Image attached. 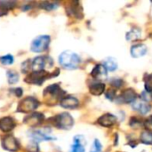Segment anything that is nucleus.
<instances>
[{
	"label": "nucleus",
	"mask_w": 152,
	"mask_h": 152,
	"mask_svg": "<svg viewBox=\"0 0 152 152\" xmlns=\"http://www.w3.org/2000/svg\"><path fill=\"white\" fill-rule=\"evenodd\" d=\"M65 92L57 84L47 86L43 93V96L49 105H54L58 102H61L65 97Z\"/></svg>",
	"instance_id": "f257e3e1"
},
{
	"label": "nucleus",
	"mask_w": 152,
	"mask_h": 152,
	"mask_svg": "<svg viewBox=\"0 0 152 152\" xmlns=\"http://www.w3.org/2000/svg\"><path fill=\"white\" fill-rule=\"evenodd\" d=\"M60 74V69H56L54 71L49 72V71H32L28 75V77L25 78V82L31 85H42L45 80L51 79L52 77H57Z\"/></svg>",
	"instance_id": "f03ea898"
},
{
	"label": "nucleus",
	"mask_w": 152,
	"mask_h": 152,
	"mask_svg": "<svg viewBox=\"0 0 152 152\" xmlns=\"http://www.w3.org/2000/svg\"><path fill=\"white\" fill-rule=\"evenodd\" d=\"M59 62L66 69H75L78 68L80 58L71 51H64L59 56Z\"/></svg>",
	"instance_id": "7ed1b4c3"
},
{
	"label": "nucleus",
	"mask_w": 152,
	"mask_h": 152,
	"mask_svg": "<svg viewBox=\"0 0 152 152\" xmlns=\"http://www.w3.org/2000/svg\"><path fill=\"white\" fill-rule=\"evenodd\" d=\"M49 123L59 129L69 130L74 126V119L69 113L64 112L49 118Z\"/></svg>",
	"instance_id": "20e7f679"
},
{
	"label": "nucleus",
	"mask_w": 152,
	"mask_h": 152,
	"mask_svg": "<svg viewBox=\"0 0 152 152\" xmlns=\"http://www.w3.org/2000/svg\"><path fill=\"white\" fill-rule=\"evenodd\" d=\"M51 42V37L48 35H41L36 37L30 45V50L33 53H42L48 49Z\"/></svg>",
	"instance_id": "39448f33"
},
{
	"label": "nucleus",
	"mask_w": 152,
	"mask_h": 152,
	"mask_svg": "<svg viewBox=\"0 0 152 152\" xmlns=\"http://www.w3.org/2000/svg\"><path fill=\"white\" fill-rule=\"evenodd\" d=\"M39 106V102L34 97H27L20 102L17 111L21 113H28L35 110Z\"/></svg>",
	"instance_id": "423d86ee"
},
{
	"label": "nucleus",
	"mask_w": 152,
	"mask_h": 152,
	"mask_svg": "<svg viewBox=\"0 0 152 152\" xmlns=\"http://www.w3.org/2000/svg\"><path fill=\"white\" fill-rule=\"evenodd\" d=\"M2 147L8 151H17L20 148L19 142L12 135H5L2 139Z\"/></svg>",
	"instance_id": "0eeeda50"
},
{
	"label": "nucleus",
	"mask_w": 152,
	"mask_h": 152,
	"mask_svg": "<svg viewBox=\"0 0 152 152\" xmlns=\"http://www.w3.org/2000/svg\"><path fill=\"white\" fill-rule=\"evenodd\" d=\"M44 119H45V116L42 113L34 112L32 114L28 115L24 118V123L30 127H37L41 124H43Z\"/></svg>",
	"instance_id": "6e6552de"
},
{
	"label": "nucleus",
	"mask_w": 152,
	"mask_h": 152,
	"mask_svg": "<svg viewBox=\"0 0 152 152\" xmlns=\"http://www.w3.org/2000/svg\"><path fill=\"white\" fill-rule=\"evenodd\" d=\"M52 60L48 56H37L31 61V69L33 71H43L48 61Z\"/></svg>",
	"instance_id": "1a4fd4ad"
},
{
	"label": "nucleus",
	"mask_w": 152,
	"mask_h": 152,
	"mask_svg": "<svg viewBox=\"0 0 152 152\" xmlns=\"http://www.w3.org/2000/svg\"><path fill=\"white\" fill-rule=\"evenodd\" d=\"M136 98H137V94L135 91L132 88H127L121 94L118 99L123 103H131V102H134L136 101Z\"/></svg>",
	"instance_id": "9d476101"
},
{
	"label": "nucleus",
	"mask_w": 152,
	"mask_h": 152,
	"mask_svg": "<svg viewBox=\"0 0 152 152\" xmlns=\"http://www.w3.org/2000/svg\"><path fill=\"white\" fill-rule=\"evenodd\" d=\"M15 126H16L15 120L11 117H4L0 119V130L4 133L11 132L12 130L14 129Z\"/></svg>",
	"instance_id": "9b49d317"
},
{
	"label": "nucleus",
	"mask_w": 152,
	"mask_h": 152,
	"mask_svg": "<svg viewBox=\"0 0 152 152\" xmlns=\"http://www.w3.org/2000/svg\"><path fill=\"white\" fill-rule=\"evenodd\" d=\"M91 76L98 80H105L107 79L108 74H107V69L102 64H97L92 70Z\"/></svg>",
	"instance_id": "f8f14e48"
},
{
	"label": "nucleus",
	"mask_w": 152,
	"mask_h": 152,
	"mask_svg": "<svg viewBox=\"0 0 152 152\" xmlns=\"http://www.w3.org/2000/svg\"><path fill=\"white\" fill-rule=\"evenodd\" d=\"M70 5L67 7V12L69 15L76 17L77 19L83 18V10L82 7L79 5L78 2H71L69 3Z\"/></svg>",
	"instance_id": "ddd939ff"
},
{
	"label": "nucleus",
	"mask_w": 152,
	"mask_h": 152,
	"mask_svg": "<svg viewBox=\"0 0 152 152\" xmlns=\"http://www.w3.org/2000/svg\"><path fill=\"white\" fill-rule=\"evenodd\" d=\"M116 122H117V118L114 115L110 114V113L102 115L98 119L99 125H101L102 126H104V127H110L113 125H115Z\"/></svg>",
	"instance_id": "4468645a"
},
{
	"label": "nucleus",
	"mask_w": 152,
	"mask_h": 152,
	"mask_svg": "<svg viewBox=\"0 0 152 152\" xmlns=\"http://www.w3.org/2000/svg\"><path fill=\"white\" fill-rule=\"evenodd\" d=\"M60 104L64 109H76L79 105V102L77 98L72 96H65L61 102Z\"/></svg>",
	"instance_id": "2eb2a0df"
},
{
	"label": "nucleus",
	"mask_w": 152,
	"mask_h": 152,
	"mask_svg": "<svg viewBox=\"0 0 152 152\" xmlns=\"http://www.w3.org/2000/svg\"><path fill=\"white\" fill-rule=\"evenodd\" d=\"M29 137L33 139L35 142H40V141H52V140H56V138H53L45 133H43L40 130H34L29 133Z\"/></svg>",
	"instance_id": "dca6fc26"
},
{
	"label": "nucleus",
	"mask_w": 152,
	"mask_h": 152,
	"mask_svg": "<svg viewBox=\"0 0 152 152\" xmlns=\"http://www.w3.org/2000/svg\"><path fill=\"white\" fill-rule=\"evenodd\" d=\"M147 53V47L146 45L142 44L135 45L131 47V55L134 58H139L143 55H145Z\"/></svg>",
	"instance_id": "f3484780"
},
{
	"label": "nucleus",
	"mask_w": 152,
	"mask_h": 152,
	"mask_svg": "<svg viewBox=\"0 0 152 152\" xmlns=\"http://www.w3.org/2000/svg\"><path fill=\"white\" fill-rule=\"evenodd\" d=\"M133 109L139 111L142 115H145L151 110V106L143 101H135L133 102Z\"/></svg>",
	"instance_id": "a211bd4d"
},
{
	"label": "nucleus",
	"mask_w": 152,
	"mask_h": 152,
	"mask_svg": "<svg viewBox=\"0 0 152 152\" xmlns=\"http://www.w3.org/2000/svg\"><path fill=\"white\" fill-rule=\"evenodd\" d=\"M89 91L94 95H101L105 91V85L101 82H94L89 86Z\"/></svg>",
	"instance_id": "6ab92c4d"
},
{
	"label": "nucleus",
	"mask_w": 152,
	"mask_h": 152,
	"mask_svg": "<svg viewBox=\"0 0 152 152\" xmlns=\"http://www.w3.org/2000/svg\"><path fill=\"white\" fill-rule=\"evenodd\" d=\"M15 2H10V1H4L0 2V16L6 15L10 9H12L15 6Z\"/></svg>",
	"instance_id": "aec40b11"
},
{
	"label": "nucleus",
	"mask_w": 152,
	"mask_h": 152,
	"mask_svg": "<svg viewBox=\"0 0 152 152\" xmlns=\"http://www.w3.org/2000/svg\"><path fill=\"white\" fill-rule=\"evenodd\" d=\"M104 67H105V69H107V70H109V71H115L117 69H118V62H117V61L114 59V58H112V57H108L105 61H104V62H103V64H102Z\"/></svg>",
	"instance_id": "412c9836"
},
{
	"label": "nucleus",
	"mask_w": 152,
	"mask_h": 152,
	"mask_svg": "<svg viewBox=\"0 0 152 152\" xmlns=\"http://www.w3.org/2000/svg\"><path fill=\"white\" fill-rule=\"evenodd\" d=\"M141 30L139 28H132L129 32L126 33V39L128 41H134L141 37Z\"/></svg>",
	"instance_id": "4be33fe9"
},
{
	"label": "nucleus",
	"mask_w": 152,
	"mask_h": 152,
	"mask_svg": "<svg viewBox=\"0 0 152 152\" xmlns=\"http://www.w3.org/2000/svg\"><path fill=\"white\" fill-rule=\"evenodd\" d=\"M141 142L144 144H152V132L150 130H145L141 134Z\"/></svg>",
	"instance_id": "5701e85b"
},
{
	"label": "nucleus",
	"mask_w": 152,
	"mask_h": 152,
	"mask_svg": "<svg viewBox=\"0 0 152 152\" xmlns=\"http://www.w3.org/2000/svg\"><path fill=\"white\" fill-rule=\"evenodd\" d=\"M7 79H8V83L10 85H13L16 84L19 81V74L13 70H8L7 73Z\"/></svg>",
	"instance_id": "b1692460"
},
{
	"label": "nucleus",
	"mask_w": 152,
	"mask_h": 152,
	"mask_svg": "<svg viewBox=\"0 0 152 152\" xmlns=\"http://www.w3.org/2000/svg\"><path fill=\"white\" fill-rule=\"evenodd\" d=\"M39 7L41 9H45L46 11H53L58 8V4L53 2H41L39 3Z\"/></svg>",
	"instance_id": "393cba45"
},
{
	"label": "nucleus",
	"mask_w": 152,
	"mask_h": 152,
	"mask_svg": "<svg viewBox=\"0 0 152 152\" xmlns=\"http://www.w3.org/2000/svg\"><path fill=\"white\" fill-rule=\"evenodd\" d=\"M0 61L3 65H12L14 61V59L12 54H7L4 56H2L0 58Z\"/></svg>",
	"instance_id": "a878e982"
},
{
	"label": "nucleus",
	"mask_w": 152,
	"mask_h": 152,
	"mask_svg": "<svg viewBox=\"0 0 152 152\" xmlns=\"http://www.w3.org/2000/svg\"><path fill=\"white\" fill-rule=\"evenodd\" d=\"M85 146L81 145L79 143H76L74 142L71 146V151L70 152H85Z\"/></svg>",
	"instance_id": "bb28decb"
},
{
	"label": "nucleus",
	"mask_w": 152,
	"mask_h": 152,
	"mask_svg": "<svg viewBox=\"0 0 152 152\" xmlns=\"http://www.w3.org/2000/svg\"><path fill=\"white\" fill-rule=\"evenodd\" d=\"M145 89L148 93L152 92V74L148 76L145 80Z\"/></svg>",
	"instance_id": "cd10ccee"
},
{
	"label": "nucleus",
	"mask_w": 152,
	"mask_h": 152,
	"mask_svg": "<svg viewBox=\"0 0 152 152\" xmlns=\"http://www.w3.org/2000/svg\"><path fill=\"white\" fill-rule=\"evenodd\" d=\"M30 68H31V61L30 60H27L21 64V70L23 73L28 72Z\"/></svg>",
	"instance_id": "c85d7f7f"
},
{
	"label": "nucleus",
	"mask_w": 152,
	"mask_h": 152,
	"mask_svg": "<svg viewBox=\"0 0 152 152\" xmlns=\"http://www.w3.org/2000/svg\"><path fill=\"white\" fill-rule=\"evenodd\" d=\"M102 151V144L99 140H94V145L92 147V151L90 152H101Z\"/></svg>",
	"instance_id": "c756f323"
},
{
	"label": "nucleus",
	"mask_w": 152,
	"mask_h": 152,
	"mask_svg": "<svg viewBox=\"0 0 152 152\" xmlns=\"http://www.w3.org/2000/svg\"><path fill=\"white\" fill-rule=\"evenodd\" d=\"M28 150L29 151V152H38V144L37 142L32 141L29 145L28 146Z\"/></svg>",
	"instance_id": "7c9ffc66"
},
{
	"label": "nucleus",
	"mask_w": 152,
	"mask_h": 152,
	"mask_svg": "<svg viewBox=\"0 0 152 152\" xmlns=\"http://www.w3.org/2000/svg\"><path fill=\"white\" fill-rule=\"evenodd\" d=\"M74 142L76 143H79L81 145H86V141L85 139V137L83 135H77L74 137Z\"/></svg>",
	"instance_id": "2f4dec72"
},
{
	"label": "nucleus",
	"mask_w": 152,
	"mask_h": 152,
	"mask_svg": "<svg viewBox=\"0 0 152 152\" xmlns=\"http://www.w3.org/2000/svg\"><path fill=\"white\" fill-rule=\"evenodd\" d=\"M115 96H116V93H115V91L113 89H110L108 91V93L106 94V97L108 99H110V101H113V99L115 98Z\"/></svg>",
	"instance_id": "473e14b6"
},
{
	"label": "nucleus",
	"mask_w": 152,
	"mask_h": 152,
	"mask_svg": "<svg viewBox=\"0 0 152 152\" xmlns=\"http://www.w3.org/2000/svg\"><path fill=\"white\" fill-rule=\"evenodd\" d=\"M111 84H112V86H115V87H120L121 86H122V84H123V81L121 80V79H118V78H115L112 82H111Z\"/></svg>",
	"instance_id": "72a5a7b5"
},
{
	"label": "nucleus",
	"mask_w": 152,
	"mask_h": 152,
	"mask_svg": "<svg viewBox=\"0 0 152 152\" xmlns=\"http://www.w3.org/2000/svg\"><path fill=\"white\" fill-rule=\"evenodd\" d=\"M140 124H141V122H140V120H138L136 118H131V122H130V126H133V127H134L135 128V125H139L140 126Z\"/></svg>",
	"instance_id": "f704fd0d"
},
{
	"label": "nucleus",
	"mask_w": 152,
	"mask_h": 152,
	"mask_svg": "<svg viewBox=\"0 0 152 152\" xmlns=\"http://www.w3.org/2000/svg\"><path fill=\"white\" fill-rule=\"evenodd\" d=\"M14 94L17 96V97H20L22 95V89L20 88V87H17L14 89Z\"/></svg>",
	"instance_id": "c9c22d12"
},
{
	"label": "nucleus",
	"mask_w": 152,
	"mask_h": 152,
	"mask_svg": "<svg viewBox=\"0 0 152 152\" xmlns=\"http://www.w3.org/2000/svg\"><path fill=\"white\" fill-rule=\"evenodd\" d=\"M145 125H146L149 128H152V115L148 118V119H147L146 122H145Z\"/></svg>",
	"instance_id": "e433bc0d"
}]
</instances>
